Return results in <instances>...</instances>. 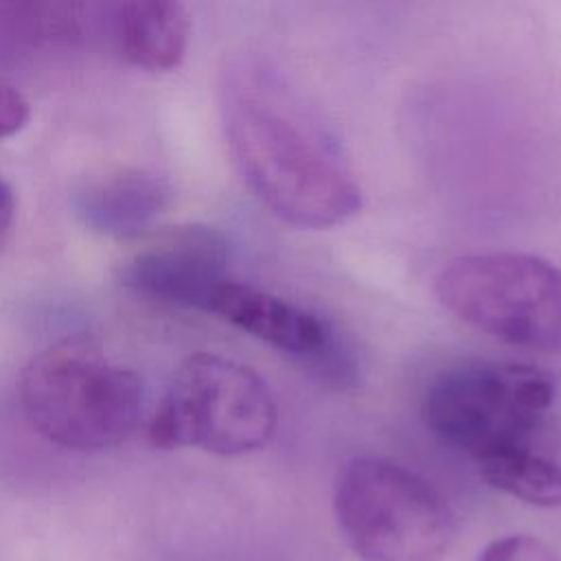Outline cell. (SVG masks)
I'll list each match as a JSON object with an SVG mask.
<instances>
[{"mask_svg": "<svg viewBox=\"0 0 561 561\" xmlns=\"http://www.w3.org/2000/svg\"><path fill=\"white\" fill-rule=\"evenodd\" d=\"M221 121L237 171L274 217L324 230L359 213L362 188L337 145L276 77L256 66L226 70Z\"/></svg>", "mask_w": 561, "mask_h": 561, "instance_id": "cell-1", "label": "cell"}, {"mask_svg": "<svg viewBox=\"0 0 561 561\" xmlns=\"http://www.w3.org/2000/svg\"><path fill=\"white\" fill-rule=\"evenodd\" d=\"M18 394L31 427L70 451H103L136 430L145 386L88 337H64L35 353L20 373Z\"/></svg>", "mask_w": 561, "mask_h": 561, "instance_id": "cell-2", "label": "cell"}, {"mask_svg": "<svg viewBox=\"0 0 561 561\" xmlns=\"http://www.w3.org/2000/svg\"><path fill=\"white\" fill-rule=\"evenodd\" d=\"M274 430L276 401L256 370L224 355L193 353L171 377L147 438L158 449L241 456L265 447Z\"/></svg>", "mask_w": 561, "mask_h": 561, "instance_id": "cell-3", "label": "cell"}, {"mask_svg": "<svg viewBox=\"0 0 561 561\" xmlns=\"http://www.w3.org/2000/svg\"><path fill=\"white\" fill-rule=\"evenodd\" d=\"M554 401V381L537 366L469 359L440 370L425 388L421 414L443 443L476 460L530 447Z\"/></svg>", "mask_w": 561, "mask_h": 561, "instance_id": "cell-4", "label": "cell"}, {"mask_svg": "<svg viewBox=\"0 0 561 561\" xmlns=\"http://www.w3.org/2000/svg\"><path fill=\"white\" fill-rule=\"evenodd\" d=\"M333 511L362 561H440L456 522L421 476L386 458H353L337 476Z\"/></svg>", "mask_w": 561, "mask_h": 561, "instance_id": "cell-5", "label": "cell"}, {"mask_svg": "<svg viewBox=\"0 0 561 561\" xmlns=\"http://www.w3.org/2000/svg\"><path fill=\"white\" fill-rule=\"evenodd\" d=\"M440 305L462 322L522 348L561 353V267L522 252L449 261L436 276Z\"/></svg>", "mask_w": 561, "mask_h": 561, "instance_id": "cell-6", "label": "cell"}, {"mask_svg": "<svg viewBox=\"0 0 561 561\" xmlns=\"http://www.w3.org/2000/svg\"><path fill=\"white\" fill-rule=\"evenodd\" d=\"M118 280L145 300L210 311L230 278V243L204 224L173 226L136 250L118 270Z\"/></svg>", "mask_w": 561, "mask_h": 561, "instance_id": "cell-7", "label": "cell"}, {"mask_svg": "<svg viewBox=\"0 0 561 561\" xmlns=\"http://www.w3.org/2000/svg\"><path fill=\"white\" fill-rule=\"evenodd\" d=\"M173 191L156 173L121 169L83 182L72 193L79 221L107 237L129 239L142 234L169 208Z\"/></svg>", "mask_w": 561, "mask_h": 561, "instance_id": "cell-8", "label": "cell"}, {"mask_svg": "<svg viewBox=\"0 0 561 561\" xmlns=\"http://www.w3.org/2000/svg\"><path fill=\"white\" fill-rule=\"evenodd\" d=\"M208 313L300 359L322 348L333 331L311 311L237 280L221 285Z\"/></svg>", "mask_w": 561, "mask_h": 561, "instance_id": "cell-9", "label": "cell"}, {"mask_svg": "<svg viewBox=\"0 0 561 561\" xmlns=\"http://www.w3.org/2000/svg\"><path fill=\"white\" fill-rule=\"evenodd\" d=\"M110 31L125 61L149 72H169L186 55L191 22L180 2L131 0L112 7Z\"/></svg>", "mask_w": 561, "mask_h": 561, "instance_id": "cell-10", "label": "cell"}, {"mask_svg": "<svg viewBox=\"0 0 561 561\" xmlns=\"http://www.w3.org/2000/svg\"><path fill=\"white\" fill-rule=\"evenodd\" d=\"M476 462L493 489L533 506H561V467L530 447L495 451Z\"/></svg>", "mask_w": 561, "mask_h": 561, "instance_id": "cell-11", "label": "cell"}, {"mask_svg": "<svg viewBox=\"0 0 561 561\" xmlns=\"http://www.w3.org/2000/svg\"><path fill=\"white\" fill-rule=\"evenodd\" d=\"M478 561H559L557 552L533 535H508L491 541Z\"/></svg>", "mask_w": 561, "mask_h": 561, "instance_id": "cell-12", "label": "cell"}, {"mask_svg": "<svg viewBox=\"0 0 561 561\" xmlns=\"http://www.w3.org/2000/svg\"><path fill=\"white\" fill-rule=\"evenodd\" d=\"M31 116L28 101L11 85L0 83V140L18 134Z\"/></svg>", "mask_w": 561, "mask_h": 561, "instance_id": "cell-13", "label": "cell"}, {"mask_svg": "<svg viewBox=\"0 0 561 561\" xmlns=\"http://www.w3.org/2000/svg\"><path fill=\"white\" fill-rule=\"evenodd\" d=\"M15 221V193L11 184L0 175V250L11 237Z\"/></svg>", "mask_w": 561, "mask_h": 561, "instance_id": "cell-14", "label": "cell"}]
</instances>
